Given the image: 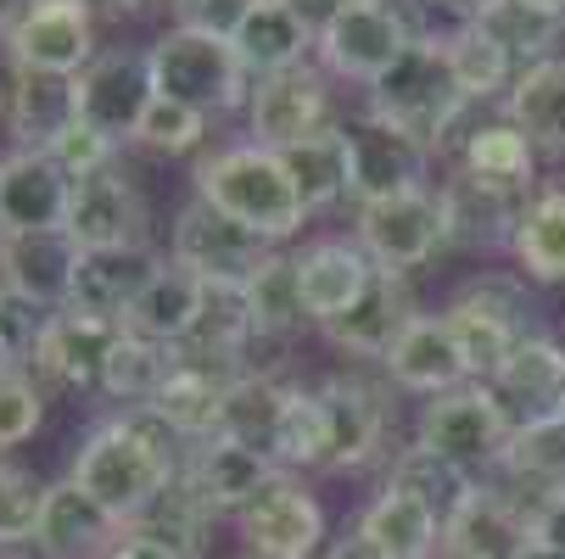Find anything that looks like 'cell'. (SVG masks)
Listing matches in <instances>:
<instances>
[{
    "instance_id": "cell-22",
    "label": "cell",
    "mask_w": 565,
    "mask_h": 559,
    "mask_svg": "<svg viewBox=\"0 0 565 559\" xmlns=\"http://www.w3.org/2000/svg\"><path fill=\"white\" fill-rule=\"evenodd\" d=\"M415 325V297H409V280L392 275V269H375V280L364 286V297L326 325L331 347L348 353V358H381L397 347V336Z\"/></svg>"
},
{
    "instance_id": "cell-37",
    "label": "cell",
    "mask_w": 565,
    "mask_h": 559,
    "mask_svg": "<svg viewBox=\"0 0 565 559\" xmlns=\"http://www.w3.org/2000/svg\"><path fill=\"white\" fill-rule=\"evenodd\" d=\"M499 470L515 487H532V504L548 498V493H565V415L554 409V415L521 420L510 431V448H504Z\"/></svg>"
},
{
    "instance_id": "cell-55",
    "label": "cell",
    "mask_w": 565,
    "mask_h": 559,
    "mask_svg": "<svg viewBox=\"0 0 565 559\" xmlns=\"http://www.w3.org/2000/svg\"><path fill=\"white\" fill-rule=\"evenodd\" d=\"M85 7H90L96 18H135L146 0H85Z\"/></svg>"
},
{
    "instance_id": "cell-8",
    "label": "cell",
    "mask_w": 565,
    "mask_h": 559,
    "mask_svg": "<svg viewBox=\"0 0 565 559\" xmlns=\"http://www.w3.org/2000/svg\"><path fill=\"white\" fill-rule=\"evenodd\" d=\"M415 29L397 12V0H348V7L319 29V62H326L337 78H353V85H375V78L409 51Z\"/></svg>"
},
{
    "instance_id": "cell-42",
    "label": "cell",
    "mask_w": 565,
    "mask_h": 559,
    "mask_svg": "<svg viewBox=\"0 0 565 559\" xmlns=\"http://www.w3.org/2000/svg\"><path fill=\"white\" fill-rule=\"evenodd\" d=\"M280 415H286V386L275 375H241L224 397L218 437H230L241 448H258V453H275Z\"/></svg>"
},
{
    "instance_id": "cell-41",
    "label": "cell",
    "mask_w": 565,
    "mask_h": 559,
    "mask_svg": "<svg viewBox=\"0 0 565 559\" xmlns=\"http://www.w3.org/2000/svg\"><path fill=\"white\" fill-rule=\"evenodd\" d=\"M213 520H218V515L207 509V498L185 482V470H180L174 482L157 493V504L135 520V531L169 542V548L185 553V559H202V548H207V537H213Z\"/></svg>"
},
{
    "instance_id": "cell-53",
    "label": "cell",
    "mask_w": 565,
    "mask_h": 559,
    "mask_svg": "<svg viewBox=\"0 0 565 559\" xmlns=\"http://www.w3.org/2000/svg\"><path fill=\"white\" fill-rule=\"evenodd\" d=\"M102 559H185V553H174L169 542H157V537H146V531L124 526V531H118V542H113Z\"/></svg>"
},
{
    "instance_id": "cell-45",
    "label": "cell",
    "mask_w": 565,
    "mask_h": 559,
    "mask_svg": "<svg viewBox=\"0 0 565 559\" xmlns=\"http://www.w3.org/2000/svg\"><path fill=\"white\" fill-rule=\"evenodd\" d=\"M169 369H174V347L124 331L113 358H107V369H102V391L113 397V404H124V409H146L151 397L163 391Z\"/></svg>"
},
{
    "instance_id": "cell-30",
    "label": "cell",
    "mask_w": 565,
    "mask_h": 559,
    "mask_svg": "<svg viewBox=\"0 0 565 559\" xmlns=\"http://www.w3.org/2000/svg\"><path fill=\"white\" fill-rule=\"evenodd\" d=\"M386 375L403 391H420V397H443V391L470 380V369L459 358V342H454L443 313H415V325L403 331L397 347L386 353Z\"/></svg>"
},
{
    "instance_id": "cell-38",
    "label": "cell",
    "mask_w": 565,
    "mask_h": 559,
    "mask_svg": "<svg viewBox=\"0 0 565 559\" xmlns=\"http://www.w3.org/2000/svg\"><path fill=\"white\" fill-rule=\"evenodd\" d=\"M510 252H515L526 280H537V286L565 280V185H548V191L526 196Z\"/></svg>"
},
{
    "instance_id": "cell-10",
    "label": "cell",
    "mask_w": 565,
    "mask_h": 559,
    "mask_svg": "<svg viewBox=\"0 0 565 559\" xmlns=\"http://www.w3.org/2000/svg\"><path fill=\"white\" fill-rule=\"evenodd\" d=\"M78 241L67 229H7L0 235V291L34 313H56L73 297Z\"/></svg>"
},
{
    "instance_id": "cell-36",
    "label": "cell",
    "mask_w": 565,
    "mask_h": 559,
    "mask_svg": "<svg viewBox=\"0 0 565 559\" xmlns=\"http://www.w3.org/2000/svg\"><path fill=\"white\" fill-rule=\"evenodd\" d=\"M459 174H470L476 185L526 196V191H532V174H537V146H532L510 118H504V123H481V129L465 135Z\"/></svg>"
},
{
    "instance_id": "cell-48",
    "label": "cell",
    "mask_w": 565,
    "mask_h": 559,
    "mask_svg": "<svg viewBox=\"0 0 565 559\" xmlns=\"http://www.w3.org/2000/svg\"><path fill=\"white\" fill-rule=\"evenodd\" d=\"M45 482L23 464H0V548L12 542H34L40 509H45Z\"/></svg>"
},
{
    "instance_id": "cell-58",
    "label": "cell",
    "mask_w": 565,
    "mask_h": 559,
    "mask_svg": "<svg viewBox=\"0 0 565 559\" xmlns=\"http://www.w3.org/2000/svg\"><path fill=\"white\" fill-rule=\"evenodd\" d=\"M526 7H537V12H554V18H565V0H526Z\"/></svg>"
},
{
    "instance_id": "cell-52",
    "label": "cell",
    "mask_w": 565,
    "mask_h": 559,
    "mask_svg": "<svg viewBox=\"0 0 565 559\" xmlns=\"http://www.w3.org/2000/svg\"><path fill=\"white\" fill-rule=\"evenodd\" d=\"M532 542L565 553V493H548L532 504Z\"/></svg>"
},
{
    "instance_id": "cell-1",
    "label": "cell",
    "mask_w": 565,
    "mask_h": 559,
    "mask_svg": "<svg viewBox=\"0 0 565 559\" xmlns=\"http://www.w3.org/2000/svg\"><path fill=\"white\" fill-rule=\"evenodd\" d=\"M185 453L191 442L157 409H124L78 442L67 482L85 487L113 520L135 526L157 504V493L185 470Z\"/></svg>"
},
{
    "instance_id": "cell-33",
    "label": "cell",
    "mask_w": 565,
    "mask_h": 559,
    "mask_svg": "<svg viewBox=\"0 0 565 559\" xmlns=\"http://www.w3.org/2000/svg\"><path fill=\"white\" fill-rule=\"evenodd\" d=\"M280 163H286V174H291L308 213L337 207L342 196H353V135H348V123H331V129L286 146Z\"/></svg>"
},
{
    "instance_id": "cell-24",
    "label": "cell",
    "mask_w": 565,
    "mask_h": 559,
    "mask_svg": "<svg viewBox=\"0 0 565 559\" xmlns=\"http://www.w3.org/2000/svg\"><path fill=\"white\" fill-rule=\"evenodd\" d=\"M230 45H235L241 62H247L253 85H258V78H275V73L308 67V51L319 45V29L291 7V0H253L247 18L235 23Z\"/></svg>"
},
{
    "instance_id": "cell-47",
    "label": "cell",
    "mask_w": 565,
    "mask_h": 559,
    "mask_svg": "<svg viewBox=\"0 0 565 559\" xmlns=\"http://www.w3.org/2000/svg\"><path fill=\"white\" fill-rule=\"evenodd\" d=\"M129 140H135V146H146V151H157V157H185V151H196V146L207 140V118H202V112H191L185 101L151 96Z\"/></svg>"
},
{
    "instance_id": "cell-56",
    "label": "cell",
    "mask_w": 565,
    "mask_h": 559,
    "mask_svg": "<svg viewBox=\"0 0 565 559\" xmlns=\"http://www.w3.org/2000/svg\"><path fill=\"white\" fill-rule=\"evenodd\" d=\"M23 12H29V0H0V34H12Z\"/></svg>"
},
{
    "instance_id": "cell-32",
    "label": "cell",
    "mask_w": 565,
    "mask_h": 559,
    "mask_svg": "<svg viewBox=\"0 0 565 559\" xmlns=\"http://www.w3.org/2000/svg\"><path fill=\"white\" fill-rule=\"evenodd\" d=\"M493 391L504 397V409H515L521 420H537V415H554L559 397H565V347L554 336H537L526 331L515 342V353L504 358V369L493 375ZM515 420V426H521Z\"/></svg>"
},
{
    "instance_id": "cell-20",
    "label": "cell",
    "mask_w": 565,
    "mask_h": 559,
    "mask_svg": "<svg viewBox=\"0 0 565 559\" xmlns=\"http://www.w3.org/2000/svg\"><path fill=\"white\" fill-rule=\"evenodd\" d=\"M241 542L258 559H313L319 542H326V509H319V498L302 482L280 475V482L241 515Z\"/></svg>"
},
{
    "instance_id": "cell-34",
    "label": "cell",
    "mask_w": 565,
    "mask_h": 559,
    "mask_svg": "<svg viewBox=\"0 0 565 559\" xmlns=\"http://www.w3.org/2000/svg\"><path fill=\"white\" fill-rule=\"evenodd\" d=\"M504 118L548 157H565V56H543L515 73Z\"/></svg>"
},
{
    "instance_id": "cell-9",
    "label": "cell",
    "mask_w": 565,
    "mask_h": 559,
    "mask_svg": "<svg viewBox=\"0 0 565 559\" xmlns=\"http://www.w3.org/2000/svg\"><path fill=\"white\" fill-rule=\"evenodd\" d=\"M12 67L78 78L96 62V12L85 0H29V12L7 34Z\"/></svg>"
},
{
    "instance_id": "cell-62",
    "label": "cell",
    "mask_w": 565,
    "mask_h": 559,
    "mask_svg": "<svg viewBox=\"0 0 565 559\" xmlns=\"http://www.w3.org/2000/svg\"><path fill=\"white\" fill-rule=\"evenodd\" d=\"M247 559H258V553H247Z\"/></svg>"
},
{
    "instance_id": "cell-21",
    "label": "cell",
    "mask_w": 565,
    "mask_h": 559,
    "mask_svg": "<svg viewBox=\"0 0 565 559\" xmlns=\"http://www.w3.org/2000/svg\"><path fill=\"white\" fill-rule=\"evenodd\" d=\"M73 185L51 151H12L0 157V218L7 229H67Z\"/></svg>"
},
{
    "instance_id": "cell-17",
    "label": "cell",
    "mask_w": 565,
    "mask_h": 559,
    "mask_svg": "<svg viewBox=\"0 0 565 559\" xmlns=\"http://www.w3.org/2000/svg\"><path fill=\"white\" fill-rule=\"evenodd\" d=\"M247 123H253V140L269 146V151H286L319 129H331V90L313 67H291V73H275V78H258L253 85V101H247Z\"/></svg>"
},
{
    "instance_id": "cell-15",
    "label": "cell",
    "mask_w": 565,
    "mask_h": 559,
    "mask_svg": "<svg viewBox=\"0 0 565 559\" xmlns=\"http://www.w3.org/2000/svg\"><path fill=\"white\" fill-rule=\"evenodd\" d=\"M532 509L499 487H470V498L443 520V559H526Z\"/></svg>"
},
{
    "instance_id": "cell-59",
    "label": "cell",
    "mask_w": 565,
    "mask_h": 559,
    "mask_svg": "<svg viewBox=\"0 0 565 559\" xmlns=\"http://www.w3.org/2000/svg\"><path fill=\"white\" fill-rule=\"evenodd\" d=\"M526 559H565V553H559V548H543V542H532V548H526Z\"/></svg>"
},
{
    "instance_id": "cell-7",
    "label": "cell",
    "mask_w": 565,
    "mask_h": 559,
    "mask_svg": "<svg viewBox=\"0 0 565 559\" xmlns=\"http://www.w3.org/2000/svg\"><path fill=\"white\" fill-rule=\"evenodd\" d=\"M353 241L370 252L375 269L409 275L431 264L448 247V224H443V196L437 191H403L359 207V235Z\"/></svg>"
},
{
    "instance_id": "cell-49",
    "label": "cell",
    "mask_w": 565,
    "mask_h": 559,
    "mask_svg": "<svg viewBox=\"0 0 565 559\" xmlns=\"http://www.w3.org/2000/svg\"><path fill=\"white\" fill-rule=\"evenodd\" d=\"M45 420V391L34 386V375H0V453L23 448Z\"/></svg>"
},
{
    "instance_id": "cell-19",
    "label": "cell",
    "mask_w": 565,
    "mask_h": 559,
    "mask_svg": "<svg viewBox=\"0 0 565 559\" xmlns=\"http://www.w3.org/2000/svg\"><path fill=\"white\" fill-rule=\"evenodd\" d=\"M241 375H247L241 364H224V358H202V353L174 347V369H169L163 391H157L146 409H157L185 442H207V437H218L224 397H230V386Z\"/></svg>"
},
{
    "instance_id": "cell-35",
    "label": "cell",
    "mask_w": 565,
    "mask_h": 559,
    "mask_svg": "<svg viewBox=\"0 0 565 559\" xmlns=\"http://www.w3.org/2000/svg\"><path fill=\"white\" fill-rule=\"evenodd\" d=\"M353 531H359L370 548L392 553V559H437V553H443V520H437L420 498L397 493V487H381V493L364 504V515H359Z\"/></svg>"
},
{
    "instance_id": "cell-29",
    "label": "cell",
    "mask_w": 565,
    "mask_h": 559,
    "mask_svg": "<svg viewBox=\"0 0 565 559\" xmlns=\"http://www.w3.org/2000/svg\"><path fill=\"white\" fill-rule=\"evenodd\" d=\"M157 258L151 247H124V252H85L78 258V275H73V297L67 308L73 313H90V319H107V325H124V313L135 308V297L146 291V280L157 275Z\"/></svg>"
},
{
    "instance_id": "cell-54",
    "label": "cell",
    "mask_w": 565,
    "mask_h": 559,
    "mask_svg": "<svg viewBox=\"0 0 565 559\" xmlns=\"http://www.w3.org/2000/svg\"><path fill=\"white\" fill-rule=\"evenodd\" d=\"M326 559H392V553H381V548H370L359 531L353 537H342V542H331V553Z\"/></svg>"
},
{
    "instance_id": "cell-11",
    "label": "cell",
    "mask_w": 565,
    "mask_h": 559,
    "mask_svg": "<svg viewBox=\"0 0 565 559\" xmlns=\"http://www.w3.org/2000/svg\"><path fill=\"white\" fill-rule=\"evenodd\" d=\"M275 247L264 241V235H253L247 224H235L230 213H218L213 202L191 196L174 218V264H185L191 275L202 280H247Z\"/></svg>"
},
{
    "instance_id": "cell-5",
    "label": "cell",
    "mask_w": 565,
    "mask_h": 559,
    "mask_svg": "<svg viewBox=\"0 0 565 559\" xmlns=\"http://www.w3.org/2000/svg\"><path fill=\"white\" fill-rule=\"evenodd\" d=\"M510 409L504 397L488 386V380H465L443 397H431V404L420 409V437L426 448H437L443 459L465 464V470H481V464H499L504 448H510Z\"/></svg>"
},
{
    "instance_id": "cell-28",
    "label": "cell",
    "mask_w": 565,
    "mask_h": 559,
    "mask_svg": "<svg viewBox=\"0 0 565 559\" xmlns=\"http://www.w3.org/2000/svg\"><path fill=\"white\" fill-rule=\"evenodd\" d=\"M202 302H207V280L191 275L185 264L163 258V264H157V275L146 280V291L135 297V308L124 313V331H135L146 342H163V347H180L196 331Z\"/></svg>"
},
{
    "instance_id": "cell-4",
    "label": "cell",
    "mask_w": 565,
    "mask_h": 559,
    "mask_svg": "<svg viewBox=\"0 0 565 559\" xmlns=\"http://www.w3.org/2000/svg\"><path fill=\"white\" fill-rule=\"evenodd\" d=\"M157 96L185 101L202 118H230L235 107L253 101V73L235 56L230 34H196V29H169L146 51Z\"/></svg>"
},
{
    "instance_id": "cell-60",
    "label": "cell",
    "mask_w": 565,
    "mask_h": 559,
    "mask_svg": "<svg viewBox=\"0 0 565 559\" xmlns=\"http://www.w3.org/2000/svg\"><path fill=\"white\" fill-rule=\"evenodd\" d=\"M0 235H7V218H0Z\"/></svg>"
},
{
    "instance_id": "cell-40",
    "label": "cell",
    "mask_w": 565,
    "mask_h": 559,
    "mask_svg": "<svg viewBox=\"0 0 565 559\" xmlns=\"http://www.w3.org/2000/svg\"><path fill=\"white\" fill-rule=\"evenodd\" d=\"M241 291H247V313H253V336L258 342H286L291 331H302V286H297V258H280L269 252L247 280H241Z\"/></svg>"
},
{
    "instance_id": "cell-2",
    "label": "cell",
    "mask_w": 565,
    "mask_h": 559,
    "mask_svg": "<svg viewBox=\"0 0 565 559\" xmlns=\"http://www.w3.org/2000/svg\"><path fill=\"white\" fill-rule=\"evenodd\" d=\"M196 196L213 202L218 213H230L235 224H247L264 241H291L302 229L308 207L280 163V151L258 146V140H235V146H218L213 157L196 163Z\"/></svg>"
},
{
    "instance_id": "cell-27",
    "label": "cell",
    "mask_w": 565,
    "mask_h": 559,
    "mask_svg": "<svg viewBox=\"0 0 565 559\" xmlns=\"http://www.w3.org/2000/svg\"><path fill=\"white\" fill-rule=\"evenodd\" d=\"M124 520H113L85 487L73 482H51L40 526H34V548L45 559H102L118 542Z\"/></svg>"
},
{
    "instance_id": "cell-6",
    "label": "cell",
    "mask_w": 565,
    "mask_h": 559,
    "mask_svg": "<svg viewBox=\"0 0 565 559\" xmlns=\"http://www.w3.org/2000/svg\"><path fill=\"white\" fill-rule=\"evenodd\" d=\"M521 313H526L521 286L504 280V275L470 280V286L443 308V319H448V331H454V342H459V358H465L470 380H488V386H493V375L504 369V358H510L515 342L526 336V319H521Z\"/></svg>"
},
{
    "instance_id": "cell-18",
    "label": "cell",
    "mask_w": 565,
    "mask_h": 559,
    "mask_svg": "<svg viewBox=\"0 0 565 559\" xmlns=\"http://www.w3.org/2000/svg\"><path fill=\"white\" fill-rule=\"evenodd\" d=\"M353 202H381V196H403V191H426V169H431V146H420L415 135H403L370 112L353 118Z\"/></svg>"
},
{
    "instance_id": "cell-26",
    "label": "cell",
    "mask_w": 565,
    "mask_h": 559,
    "mask_svg": "<svg viewBox=\"0 0 565 559\" xmlns=\"http://www.w3.org/2000/svg\"><path fill=\"white\" fill-rule=\"evenodd\" d=\"M319 404L331 420V470H364L386 448V404L359 375H331L319 386Z\"/></svg>"
},
{
    "instance_id": "cell-13",
    "label": "cell",
    "mask_w": 565,
    "mask_h": 559,
    "mask_svg": "<svg viewBox=\"0 0 565 559\" xmlns=\"http://www.w3.org/2000/svg\"><path fill=\"white\" fill-rule=\"evenodd\" d=\"M280 464L258 448H241L230 437H207V442H191L185 453V482L207 498L213 515H247L275 482H280Z\"/></svg>"
},
{
    "instance_id": "cell-39",
    "label": "cell",
    "mask_w": 565,
    "mask_h": 559,
    "mask_svg": "<svg viewBox=\"0 0 565 559\" xmlns=\"http://www.w3.org/2000/svg\"><path fill=\"white\" fill-rule=\"evenodd\" d=\"M386 487H397V493H409V498H420L437 520H448L465 498H470V487H476V475L465 470V464H454V459H443L437 448H426V442H409L397 459H392V470H386Z\"/></svg>"
},
{
    "instance_id": "cell-14",
    "label": "cell",
    "mask_w": 565,
    "mask_h": 559,
    "mask_svg": "<svg viewBox=\"0 0 565 559\" xmlns=\"http://www.w3.org/2000/svg\"><path fill=\"white\" fill-rule=\"evenodd\" d=\"M67 235L78 241V252L146 247V202H140L135 180L124 169L78 180L73 185V207H67Z\"/></svg>"
},
{
    "instance_id": "cell-43",
    "label": "cell",
    "mask_w": 565,
    "mask_h": 559,
    "mask_svg": "<svg viewBox=\"0 0 565 559\" xmlns=\"http://www.w3.org/2000/svg\"><path fill=\"white\" fill-rule=\"evenodd\" d=\"M470 23L488 34V40H499L515 67H532V62L554 56V45L565 34V18L537 12V7H526V0H488V7H481Z\"/></svg>"
},
{
    "instance_id": "cell-25",
    "label": "cell",
    "mask_w": 565,
    "mask_h": 559,
    "mask_svg": "<svg viewBox=\"0 0 565 559\" xmlns=\"http://www.w3.org/2000/svg\"><path fill=\"white\" fill-rule=\"evenodd\" d=\"M78 123V78L12 67L7 73V129L18 151H51Z\"/></svg>"
},
{
    "instance_id": "cell-51",
    "label": "cell",
    "mask_w": 565,
    "mask_h": 559,
    "mask_svg": "<svg viewBox=\"0 0 565 559\" xmlns=\"http://www.w3.org/2000/svg\"><path fill=\"white\" fill-rule=\"evenodd\" d=\"M174 7V29H196V34H235V23L247 18L253 0H169Z\"/></svg>"
},
{
    "instance_id": "cell-61",
    "label": "cell",
    "mask_w": 565,
    "mask_h": 559,
    "mask_svg": "<svg viewBox=\"0 0 565 559\" xmlns=\"http://www.w3.org/2000/svg\"><path fill=\"white\" fill-rule=\"evenodd\" d=\"M559 415H565V397H559Z\"/></svg>"
},
{
    "instance_id": "cell-50",
    "label": "cell",
    "mask_w": 565,
    "mask_h": 559,
    "mask_svg": "<svg viewBox=\"0 0 565 559\" xmlns=\"http://www.w3.org/2000/svg\"><path fill=\"white\" fill-rule=\"evenodd\" d=\"M113 151H118V140H113V135H102V129H96V123H85V118H78V123L51 146V157H56V163H62L73 180L107 174V169H113Z\"/></svg>"
},
{
    "instance_id": "cell-16",
    "label": "cell",
    "mask_w": 565,
    "mask_h": 559,
    "mask_svg": "<svg viewBox=\"0 0 565 559\" xmlns=\"http://www.w3.org/2000/svg\"><path fill=\"white\" fill-rule=\"evenodd\" d=\"M151 96H157L151 62H146V51H129V45L96 51V62L78 73V118L96 123L113 140H129L135 135V123H140V112H146Z\"/></svg>"
},
{
    "instance_id": "cell-12",
    "label": "cell",
    "mask_w": 565,
    "mask_h": 559,
    "mask_svg": "<svg viewBox=\"0 0 565 559\" xmlns=\"http://www.w3.org/2000/svg\"><path fill=\"white\" fill-rule=\"evenodd\" d=\"M124 325H107V319H90V313H73V308H56L40 319V336H34V375L67 386V391H90L102 386V369L118 347Z\"/></svg>"
},
{
    "instance_id": "cell-31",
    "label": "cell",
    "mask_w": 565,
    "mask_h": 559,
    "mask_svg": "<svg viewBox=\"0 0 565 559\" xmlns=\"http://www.w3.org/2000/svg\"><path fill=\"white\" fill-rule=\"evenodd\" d=\"M443 196V224H448V247H510L515 241V224L526 196L493 191V185H476L470 174H454L448 185H437Z\"/></svg>"
},
{
    "instance_id": "cell-46",
    "label": "cell",
    "mask_w": 565,
    "mask_h": 559,
    "mask_svg": "<svg viewBox=\"0 0 565 559\" xmlns=\"http://www.w3.org/2000/svg\"><path fill=\"white\" fill-rule=\"evenodd\" d=\"M269 459L286 475L291 470H331V420H326L319 391L286 386V415H280V431H275V453Z\"/></svg>"
},
{
    "instance_id": "cell-3",
    "label": "cell",
    "mask_w": 565,
    "mask_h": 559,
    "mask_svg": "<svg viewBox=\"0 0 565 559\" xmlns=\"http://www.w3.org/2000/svg\"><path fill=\"white\" fill-rule=\"evenodd\" d=\"M470 101L454 85V67H448V40L443 34H415L409 51H403L375 85H370V118L415 135L420 146H443V135L459 123Z\"/></svg>"
},
{
    "instance_id": "cell-44",
    "label": "cell",
    "mask_w": 565,
    "mask_h": 559,
    "mask_svg": "<svg viewBox=\"0 0 565 559\" xmlns=\"http://www.w3.org/2000/svg\"><path fill=\"white\" fill-rule=\"evenodd\" d=\"M443 40H448V67H454V85H459L465 101H499V96H510L521 67L510 62V51L499 40H488L476 23H465V29L443 34Z\"/></svg>"
},
{
    "instance_id": "cell-23",
    "label": "cell",
    "mask_w": 565,
    "mask_h": 559,
    "mask_svg": "<svg viewBox=\"0 0 565 559\" xmlns=\"http://www.w3.org/2000/svg\"><path fill=\"white\" fill-rule=\"evenodd\" d=\"M375 280V264L359 241H348V235H326V241H308L297 252V286H302V308L313 325H331V319H342L364 286Z\"/></svg>"
},
{
    "instance_id": "cell-57",
    "label": "cell",
    "mask_w": 565,
    "mask_h": 559,
    "mask_svg": "<svg viewBox=\"0 0 565 559\" xmlns=\"http://www.w3.org/2000/svg\"><path fill=\"white\" fill-rule=\"evenodd\" d=\"M431 7H443V12H465V18H476L488 0H431Z\"/></svg>"
}]
</instances>
